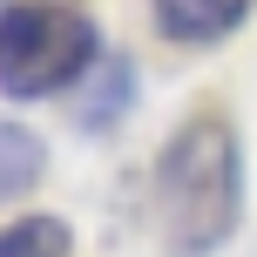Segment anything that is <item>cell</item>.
Here are the masks:
<instances>
[{
  "label": "cell",
  "instance_id": "obj_1",
  "mask_svg": "<svg viewBox=\"0 0 257 257\" xmlns=\"http://www.w3.org/2000/svg\"><path fill=\"white\" fill-rule=\"evenodd\" d=\"M149 210L169 257H210L230 244L244 217V163L223 115H190L163 142L149 176Z\"/></svg>",
  "mask_w": 257,
  "mask_h": 257
},
{
  "label": "cell",
  "instance_id": "obj_2",
  "mask_svg": "<svg viewBox=\"0 0 257 257\" xmlns=\"http://www.w3.org/2000/svg\"><path fill=\"white\" fill-rule=\"evenodd\" d=\"M102 61V34L88 14L75 7H0V95L14 102H41V95L81 81Z\"/></svg>",
  "mask_w": 257,
  "mask_h": 257
},
{
  "label": "cell",
  "instance_id": "obj_3",
  "mask_svg": "<svg viewBox=\"0 0 257 257\" xmlns=\"http://www.w3.org/2000/svg\"><path fill=\"white\" fill-rule=\"evenodd\" d=\"M128 108H136V68H128L122 54H102V61L88 68L81 102H75V128L81 136H115Z\"/></svg>",
  "mask_w": 257,
  "mask_h": 257
},
{
  "label": "cell",
  "instance_id": "obj_4",
  "mask_svg": "<svg viewBox=\"0 0 257 257\" xmlns=\"http://www.w3.org/2000/svg\"><path fill=\"white\" fill-rule=\"evenodd\" d=\"M156 7V27L183 48H203V41H223L230 27H244V14L257 0H149Z\"/></svg>",
  "mask_w": 257,
  "mask_h": 257
},
{
  "label": "cell",
  "instance_id": "obj_5",
  "mask_svg": "<svg viewBox=\"0 0 257 257\" xmlns=\"http://www.w3.org/2000/svg\"><path fill=\"white\" fill-rule=\"evenodd\" d=\"M41 169H48V142H41L27 122H7V115H0V203L27 196L41 183Z\"/></svg>",
  "mask_w": 257,
  "mask_h": 257
},
{
  "label": "cell",
  "instance_id": "obj_6",
  "mask_svg": "<svg viewBox=\"0 0 257 257\" xmlns=\"http://www.w3.org/2000/svg\"><path fill=\"white\" fill-rule=\"evenodd\" d=\"M0 257H68V223L61 217H21L0 230Z\"/></svg>",
  "mask_w": 257,
  "mask_h": 257
}]
</instances>
